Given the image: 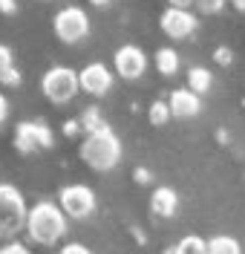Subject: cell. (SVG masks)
<instances>
[{"instance_id":"obj_8","label":"cell","mask_w":245,"mask_h":254,"mask_svg":"<svg viewBox=\"0 0 245 254\" xmlns=\"http://www.w3.org/2000/svg\"><path fill=\"white\" fill-rule=\"evenodd\" d=\"M159 26L167 38H173V41H188L191 35L196 32L199 26V20L191 9H176V6H167L159 17Z\"/></svg>"},{"instance_id":"obj_25","label":"cell","mask_w":245,"mask_h":254,"mask_svg":"<svg viewBox=\"0 0 245 254\" xmlns=\"http://www.w3.org/2000/svg\"><path fill=\"white\" fill-rule=\"evenodd\" d=\"M17 12V0H0V15H15Z\"/></svg>"},{"instance_id":"obj_13","label":"cell","mask_w":245,"mask_h":254,"mask_svg":"<svg viewBox=\"0 0 245 254\" xmlns=\"http://www.w3.org/2000/svg\"><path fill=\"white\" fill-rule=\"evenodd\" d=\"M0 84L3 87H20V72L15 66V58H12V49L6 44H0Z\"/></svg>"},{"instance_id":"obj_16","label":"cell","mask_w":245,"mask_h":254,"mask_svg":"<svg viewBox=\"0 0 245 254\" xmlns=\"http://www.w3.org/2000/svg\"><path fill=\"white\" fill-rule=\"evenodd\" d=\"M208 254H243V246L231 234H216L208 240Z\"/></svg>"},{"instance_id":"obj_21","label":"cell","mask_w":245,"mask_h":254,"mask_svg":"<svg viewBox=\"0 0 245 254\" xmlns=\"http://www.w3.org/2000/svg\"><path fill=\"white\" fill-rule=\"evenodd\" d=\"M0 254H32L23 243H17V240H9V243H3L0 246Z\"/></svg>"},{"instance_id":"obj_2","label":"cell","mask_w":245,"mask_h":254,"mask_svg":"<svg viewBox=\"0 0 245 254\" xmlns=\"http://www.w3.org/2000/svg\"><path fill=\"white\" fill-rule=\"evenodd\" d=\"M81 159H84V165H90L98 174L113 171L115 165L121 162V142H118V136L110 130V125L104 127V130H98V133L84 136Z\"/></svg>"},{"instance_id":"obj_11","label":"cell","mask_w":245,"mask_h":254,"mask_svg":"<svg viewBox=\"0 0 245 254\" xmlns=\"http://www.w3.org/2000/svg\"><path fill=\"white\" fill-rule=\"evenodd\" d=\"M167 107H170L173 119H194L202 110V95H196L194 90L182 87V90H173L167 95Z\"/></svg>"},{"instance_id":"obj_5","label":"cell","mask_w":245,"mask_h":254,"mask_svg":"<svg viewBox=\"0 0 245 254\" xmlns=\"http://www.w3.org/2000/svg\"><path fill=\"white\" fill-rule=\"evenodd\" d=\"M52 29H55V38L61 44H66V47L81 44L84 38L90 35V15L84 12L81 6H66V9H61L55 15Z\"/></svg>"},{"instance_id":"obj_23","label":"cell","mask_w":245,"mask_h":254,"mask_svg":"<svg viewBox=\"0 0 245 254\" xmlns=\"http://www.w3.org/2000/svg\"><path fill=\"white\" fill-rule=\"evenodd\" d=\"M58 254H93V252L87 246H81V243H66V246L58 249Z\"/></svg>"},{"instance_id":"obj_30","label":"cell","mask_w":245,"mask_h":254,"mask_svg":"<svg viewBox=\"0 0 245 254\" xmlns=\"http://www.w3.org/2000/svg\"><path fill=\"white\" fill-rule=\"evenodd\" d=\"M231 6H234L237 12H245V0H231Z\"/></svg>"},{"instance_id":"obj_27","label":"cell","mask_w":245,"mask_h":254,"mask_svg":"<svg viewBox=\"0 0 245 254\" xmlns=\"http://www.w3.org/2000/svg\"><path fill=\"white\" fill-rule=\"evenodd\" d=\"M6 119H9V98L0 93V125H3Z\"/></svg>"},{"instance_id":"obj_9","label":"cell","mask_w":245,"mask_h":254,"mask_svg":"<svg viewBox=\"0 0 245 254\" xmlns=\"http://www.w3.org/2000/svg\"><path fill=\"white\" fill-rule=\"evenodd\" d=\"M113 66H115V72H118L124 81H139L147 72L145 49L136 47V44H124V47H118L115 49V55H113Z\"/></svg>"},{"instance_id":"obj_22","label":"cell","mask_w":245,"mask_h":254,"mask_svg":"<svg viewBox=\"0 0 245 254\" xmlns=\"http://www.w3.org/2000/svg\"><path fill=\"white\" fill-rule=\"evenodd\" d=\"M213 61L219 64V66H228V64L234 61V52H231L228 47H219V49H213Z\"/></svg>"},{"instance_id":"obj_32","label":"cell","mask_w":245,"mask_h":254,"mask_svg":"<svg viewBox=\"0 0 245 254\" xmlns=\"http://www.w3.org/2000/svg\"><path fill=\"white\" fill-rule=\"evenodd\" d=\"M164 254H173V252H164Z\"/></svg>"},{"instance_id":"obj_10","label":"cell","mask_w":245,"mask_h":254,"mask_svg":"<svg viewBox=\"0 0 245 254\" xmlns=\"http://www.w3.org/2000/svg\"><path fill=\"white\" fill-rule=\"evenodd\" d=\"M78 81H81L84 93L101 98V95H107L113 90V69L101 61H90L81 72H78Z\"/></svg>"},{"instance_id":"obj_20","label":"cell","mask_w":245,"mask_h":254,"mask_svg":"<svg viewBox=\"0 0 245 254\" xmlns=\"http://www.w3.org/2000/svg\"><path fill=\"white\" fill-rule=\"evenodd\" d=\"M225 6H228V0H196V9L202 15H219Z\"/></svg>"},{"instance_id":"obj_33","label":"cell","mask_w":245,"mask_h":254,"mask_svg":"<svg viewBox=\"0 0 245 254\" xmlns=\"http://www.w3.org/2000/svg\"><path fill=\"white\" fill-rule=\"evenodd\" d=\"M0 240H3V237H0Z\"/></svg>"},{"instance_id":"obj_3","label":"cell","mask_w":245,"mask_h":254,"mask_svg":"<svg viewBox=\"0 0 245 254\" xmlns=\"http://www.w3.org/2000/svg\"><path fill=\"white\" fill-rule=\"evenodd\" d=\"M26 199L15 185H0V237L12 240L26 228Z\"/></svg>"},{"instance_id":"obj_17","label":"cell","mask_w":245,"mask_h":254,"mask_svg":"<svg viewBox=\"0 0 245 254\" xmlns=\"http://www.w3.org/2000/svg\"><path fill=\"white\" fill-rule=\"evenodd\" d=\"M81 130L84 136H90V133H98V130H104L107 127V122H104V116H101V110L98 107H87V110L81 113Z\"/></svg>"},{"instance_id":"obj_14","label":"cell","mask_w":245,"mask_h":254,"mask_svg":"<svg viewBox=\"0 0 245 254\" xmlns=\"http://www.w3.org/2000/svg\"><path fill=\"white\" fill-rule=\"evenodd\" d=\"M153 61H156V69L162 72V75H167V78H173L176 72H179V52L173 47H162L156 55H153Z\"/></svg>"},{"instance_id":"obj_7","label":"cell","mask_w":245,"mask_h":254,"mask_svg":"<svg viewBox=\"0 0 245 254\" xmlns=\"http://www.w3.org/2000/svg\"><path fill=\"white\" fill-rule=\"evenodd\" d=\"M52 130L44 122H20L15 127V147L20 153H35V150H49L52 147Z\"/></svg>"},{"instance_id":"obj_4","label":"cell","mask_w":245,"mask_h":254,"mask_svg":"<svg viewBox=\"0 0 245 254\" xmlns=\"http://www.w3.org/2000/svg\"><path fill=\"white\" fill-rule=\"evenodd\" d=\"M41 90L52 104H69L81 90V81H78V72L69 66H52L41 78Z\"/></svg>"},{"instance_id":"obj_24","label":"cell","mask_w":245,"mask_h":254,"mask_svg":"<svg viewBox=\"0 0 245 254\" xmlns=\"http://www.w3.org/2000/svg\"><path fill=\"white\" fill-rule=\"evenodd\" d=\"M133 179H136L139 185H147V182L153 179V174H150L147 168H136V171H133Z\"/></svg>"},{"instance_id":"obj_12","label":"cell","mask_w":245,"mask_h":254,"mask_svg":"<svg viewBox=\"0 0 245 254\" xmlns=\"http://www.w3.org/2000/svg\"><path fill=\"white\" fill-rule=\"evenodd\" d=\"M176 211H179V193L173 188H156L150 193V214L153 217H159V220H170V217H176Z\"/></svg>"},{"instance_id":"obj_29","label":"cell","mask_w":245,"mask_h":254,"mask_svg":"<svg viewBox=\"0 0 245 254\" xmlns=\"http://www.w3.org/2000/svg\"><path fill=\"white\" fill-rule=\"evenodd\" d=\"M90 3H93V6H96V9H104V6H110V3H113V0H90Z\"/></svg>"},{"instance_id":"obj_28","label":"cell","mask_w":245,"mask_h":254,"mask_svg":"<svg viewBox=\"0 0 245 254\" xmlns=\"http://www.w3.org/2000/svg\"><path fill=\"white\" fill-rule=\"evenodd\" d=\"M196 0H170V6H176V9H191Z\"/></svg>"},{"instance_id":"obj_18","label":"cell","mask_w":245,"mask_h":254,"mask_svg":"<svg viewBox=\"0 0 245 254\" xmlns=\"http://www.w3.org/2000/svg\"><path fill=\"white\" fill-rule=\"evenodd\" d=\"M173 254H208V240L196 237V234H188V237H182L173 246Z\"/></svg>"},{"instance_id":"obj_26","label":"cell","mask_w":245,"mask_h":254,"mask_svg":"<svg viewBox=\"0 0 245 254\" xmlns=\"http://www.w3.org/2000/svg\"><path fill=\"white\" fill-rule=\"evenodd\" d=\"M78 130H81V122H78V119H72V122H66V125H64L66 136H78Z\"/></svg>"},{"instance_id":"obj_6","label":"cell","mask_w":245,"mask_h":254,"mask_svg":"<svg viewBox=\"0 0 245 254\" xmlns=\"http://www.w3.org/2000/svg\"><path fill=\"white\" fill-rule=\"evenodd\" d=\"M58 205L66 214V220H87L96 211V193L87 185H64L58 193Z\"/></svg>"},{"instance_id":"obj_19","label":"cell","mask_w":245,"mask_h":254,"mask_svg":"<svg viewBox=\"0 0 245 254\" xmlns=\"http://www.w3.org/2000/svg\"><path fill=\"white\" fill-rule=\"evenodd\" d=\"M147 119H150V125L156 127H164L173 116H170V107H167V101H153L150 104V110H147Z\"/></svg>"},{"instance_id":"obj_1","label":"cell","mask_w":245,"mask_h":254,"mask_svg":"<svg viewBox=\"0 0 245 254\" xmlns=\"http://www.w3.org/2000/svg\"><path fill=\"white\" fill-rule=\"evenodd\" d=\"M26 237L35 246H55L66 234V214L61 211L58 202H35L26 214Z\"/></svg>"},{"instance_id":"obj_15","label":"cell","mask_w":245,"mask_h":254,"mask_svg":"<svg viewBox=\"0 0 245 254\" xmlns=\"http://www.w3.org/2000/svg\"><path fill=\"white\" fill-rule=\"evenodd\" d=\"M211 84H213L211 69H205V66H191L188 69V90H194L196 95H205L211 90Z\"/></svg>"},{"instance_id":"obj_31","label":"cell","mask_w":245,"mask_h":254,"mask_svg":"<svg viewBox=\"0 0 245 254\" xmlns=\"http://www.w3.org/2000/svg\"><path fill=\"white\" fill-rule=\"evenodd\" d=\"M216 142L225 144V142H228V133H225V130H219V133H216Z\"/></svg>"}]
</instances>
